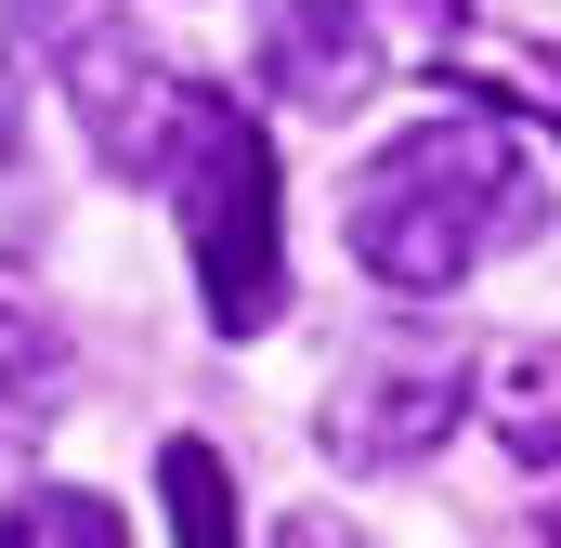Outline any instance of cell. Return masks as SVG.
Returning a JSON list of instances; mask_svg holds the SVG:
<instances>
[{
  "label": "cell",
  "mask_w": 561,
  "mask_h": 548,
  "mask_svg": "<svg viewBox=\"0 0 561 548\" xmlns=\"http://www.w3.org/2000/svg\"><path fill=\"white\" fill-rule=\"evenodd\" d=\"M549 222V170L510 105H457V118H419L392 132L366 170H353V262L379 287H457L496 249H523Z\"/></svg>",
  "instance_id": "1"
},
{
  "label": "cell",
  "mask_w": 561,
  "mask_h": 548,
  "mask_svg": "<svg viewBox=\"0 0 561 548\" xmlns=\"http://www.w3.org/2000/svg\"><path fill=\"white\" fill-rule=\"evenodd\" d=\"M170 209H183V249H196V287H209V327L249 340L287 313V236H275V144L262 118L222 92V118L196 132V157L170 170Z\"/></svg>",
  "instance_id": "2"
},
{
  "label": "cell",
  "mask_w": 561,
  "mask_h": 548,
  "mask_svg": "<svg viewBox=\"0 0 561 548\" xmlns=\"http://www.w3.org/2000/svg\"><path fill=\"white\" fill-rule=\"evenodd\" d=\"M66 105H79L92 157H105L118 183H157V196H170V170L196 157V132L222 118V92H209L196 66H170L157 39H131L118 13H79V26H66Z\"/></svg>",
  "instance_id": "3"
},
{
  "label": "cell",
  "mask_w": 561,
  "mask_h": 548,
  "mask_svg": "<svg viewBox=\"0 0 561 548\" xmlns=\"http://www.w3.org/2000/svg\"><path fill=\"white\" fill-rule=\"evenodd\" d=\"M457 13L444 0H275V26H262V79H275L287 105H366L419 39H444Z\"/></svg>",
  "instance_id": "4"
},
{
  "label": "cell",
  "mask_w": 561,
  "mask_h": 548,
  "mask_svg": "<svg viewBox=\"0 0 561 548\" xmlns=\"http://www.w3.org/2000/svg\"><path fill=\"white\" fill-rule=\"evenodd\" d=\"M457 406H470V366L457 353H379V366H353L340 392H327V457L340 470H405V457H431L444 431H457Z\"/></svg>",
  "instance_id": "5"
},
{
  "label": "cell",
  "mask_w": 561,
  "mask_h": 548,
  "mask_svg": "<svg viewBox=\"0 0 561 548\" xmlns=\"http://www.w3.org/2000/svg\"><path fill=\"white\" fill-rule=\"evenodd\" d=\"M157 496H170V548H249L236 536V470H222L196 431L157 444Z\"/></svg>",
  "instance_id": "6"
},
{
  "label": "cell",
  "mask_w": 561,
  "mask_h": 548,
  "mask_svg": "<svg viewBox=\"0 0 561 548\" xmlns=\"http://www.w3.org/2000/svg\"><path fill=\"white\" fill-rule=\"evenodd\" d=\"M53 406H66V340L26 300H0V444H26Z\"/></svg>",
  "instance_id": "7"
},
{
  "label": "cell",
  "mask_w": 561,
  "mask_h": 548,
  "mask_svg": "<svg viewBox=\"0 0 561 548\" xmlns=\"http://www.w3.org/2000/svg\"><path fill=\"white\" fill-rule=\"evenodd\" d=\"M0 548H131V523L105 496H79V483H26L0 510Z\"/></svg>",
  "instance_id": "8"
},
{
  "label": "cell",
  "mask_w": 561,
  "mask_h": 548,
  "mask_svg": "<svg viewBox=\"0 0 561 548\" xmlns=\"http://www.w3.org/2000/svg\"><path fill=\"white\" fill-rule=\"evenodd\" d=\"M510 444L523 457H561V353H523L510 366Z\"/></svg>",
  "instance_id": "9"
},
{
  "label": "cell",
  "mask_w": 561,
  "mask_h": 548,
  "mask_svg": "<svg viewBox=\"0 0 561 548\" xmlns=\"http://www.w3.org/2000/svg\"><path fill=\"white\" fill-rule=\"evenodd\" d=\"M275 548H366V536H340V523H287Z\"/></svg>",
  "instance_id": "10"
},
{
  "label": "cell",
  "mask_w": 561,
  "mask_h": 548,
  "mask_svg": "<svg viewBox=\"0 0 561 548\" xmlns=\"http://www.w3.org/2000/svg\"><path fill=\"white\" fill-rule=\"evenodd\" d=\"M0 144H13V132H0Z\"/></svg>",
  "instance_id": "11"
}]
</instances>
